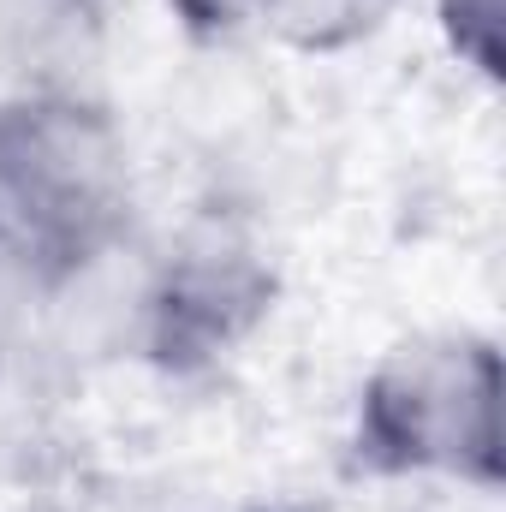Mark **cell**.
<instances>
[{
    "label": "cell",
    "instance_id": "3957f363",
    "mask_svg": "<svg viewBox=\"0 0 506 512\" xmlns=\"http://www.w3.org/2000/svg\"><path fill=\"white\" fill-rule=\"evenodd\" d=\"M280 274L268 251L233 221L185 227L155 262L137 304V352L161 376H209L239 358L274 316Z\"/></svg>",
    "mask_w": 506,
    "mask_h": 512
},
{
    "label": "cell",
    "instance_id": "7a4b0ae2",
    "mask_svg": "<svg viewBox=\"0 0 506 512\" xmlns=\"http://www.w3.org/2000/svg\"><path fill=\"white\" fill-rule=\"evenodd\" d=\"M501 387V340L483 328H423L393 340L352 405V471L370 483H459L501 495Z\"/></svg>",
    "mask_w": 506,
    "mask_h": 512
},
{
    "label": "cell",
    "instance_id": "6da1fadb",
    "mask_svg": "<svg viewBox=\"0 0 506 512\" xmlns=\"http://www.w3.org/2000/svg\"><path fill=\"white\" fill-rule=\"evenodd\" d=\"M137 179L120 114L78 84L0 96V256L36 298L66 292L126 245Z\"/></svg>",
    "mask_w": 506,
    "mask_h": 512
},
{
    "label": "cell",
    "instance_id": "52a82bcc",
    "mask_svg": "<svg viewBox=\"0 0 506 512\" xmlns=\"http://www.w3.org/2000/svg\"><path fill=\"white\" fill-rule=\"evenodd\" d=\"M30 280L0 256V370H6V352H12V334H18V322H24V310H30Z\"/></svg>",
    "mask_w": 506,
    "mask_h": 512
},
{
    "label": "cell",
    "instance_id": "8992f818",
    "mask_svg": "<svg viewBox=\"0 0 506 512\" xmlns=\"http://www.w3.org/2000/svg\"><path fill=\"white\" fill-rule=\"evenodd\" d=\"M191 42H233L256 24V0H161Z\"/></svg>",
    "mask_w": 506,
    "mask_h": 512
},
{
    "label": "cell",
    "instance_id": "ba28073f",
    "mask_svg": "<svg viewBox=\"0 0 506 512\" xmlns=\"http://www.w3.org/2000/svg\"><path fill=\"white\" fill-rule=\"evenodd\" d=\"M245 512H304V507H245Z\"/></svg>",
    "mask_w": 506,
    "mask_h": 512
},
{
    "label": "cell",
    "instance_id": "277c9868",
    "mask_svg": "<svg viewBox=\"0 0 506 512\" xmlns=\"http://www.w3.org/2000/svg\"><path fill=\"white\" fill-rule=\"evenodd\" d=\"M399 0H256V24L262 36H274L292 54H352L364 42H376L393 24Z\"/></svg>",
    "mask_w": 506,
    "mask_h": 512
},
{
    "label": "cell",
    "instance_id": "5b68a950",
    "mask_svg": "<svg viewBox=\"0 0 506 512\" xmlns=\"http://www.w3.org/2000/svg\"><path fill=\"white\" fill-rule=\"evenodd\" d=\"M435 30L447 54L489 90L506 78V0H435Z\"/></svg>",
    "mask_w": 506,
    "mask_h": 512
}]
</instances>
